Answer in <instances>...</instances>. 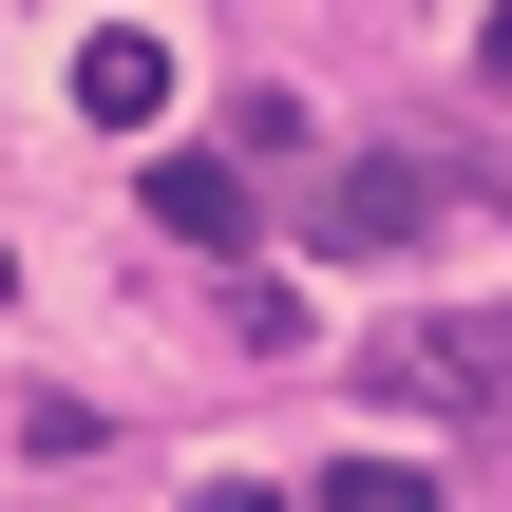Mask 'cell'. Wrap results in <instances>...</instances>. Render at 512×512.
Wrapping results in <instances>:
<instances>
[{
	"label": "cell",
	"mask_w": 512,
	"mask_h": 512,
	"mask_svg": "<svg viewBox=\"0 0 512 512\" xmlns=\"http://www.w3.org/2000/svg\"><path fill=\"white\" fill-rule=\"evenodd\" d=\"M418 228H437V171H418V152H361V171L304 190V247H342V266H399Z\"/></svg>",
	"instance_id": "6da1fadb"
},
{
	"label": "cell",
	"mask_w": 512,
	"mask_h": 512,
	"mask_svg": "<svg viewBox=\"0 0 512 512\" xmlns=\"http://www.w3.org/2000/svg\"><path fill=\"white\" fill-rule=\"evenodd\" d=\"M361 380H380V399H418V418H437V399L475 418V399L512 380V323H380V342H361Z\"/></svg>",
	"instance_id": "7a4b0ae2"
},
{
	"label": "cell",
	"mask_w": 512,
	"mask_h": 512,
	"mask_svg": "<svg viewBox=\"0 0 512 512\" xmlns=\"http://www.w3.org/2000/svg\"><path fill=\"white\" fill-rule=\"evenodd\" d=\"M76 114H114V133H152V114H171V57H152L133 19H95V38H76Z\"/></svg>",
	"instance_id": "3957f363"
},
{
	"label": "cell",
	"mask_w": 512,
	"mask_h": 512,
	"mask_svg": "<svg viewBox=\"0 0 512 512\" xmlns=\"http://www.w3.org/2000/svg\"><path fill=\"white\" fill-rule=\"evenodd\" d=\"M152 228L171 247H247V171L228 152H152Z\"/></svg>",
	"instance_id": "277c9868"
},
{
	"label": "cell",
	"mask_w": 512,
	"mask_h": 512,
	"mask_svg": "<svg viewBox=\"0 0 512 512\" xmlns=\"http://www.w3.org/2000/svg\"><path fill=\"white\" fill-rule=\"evenodd\" d=\"M304 512H437V475H399V456H342V475H323Z\"/></svg>",
	"instance_id": "5b68a950"
},
{
	"label": "cell",
	"mask_w": 512,
	"mask_h": 512,
	"mask_svg": "<svg viewBox=\"0 0 512 512\" xmlns=\"http://www.w3.org/2000/svg\"><path fill=\"white\" fill-rule=\"evenodd\" d=\"M190 512H285V494H247V475H209V494H190Z\"/></svg>",
	"instance_id": "8992f818"
},
{
	"label": "cell",
	"mask_w": 512,
	"mask_h": 512,
	"mask_svg": "<svg viewBox=\"0 0 512 512\" xmlns=\"http://www.w3.org/2000/svg\"><path fill=\"white\" fill-rule=\"evenodd\" d=\"M0 304H19V247H0Z\"/></svg>",
	"instance_id": "52a82bcc"
}]
</instances>
